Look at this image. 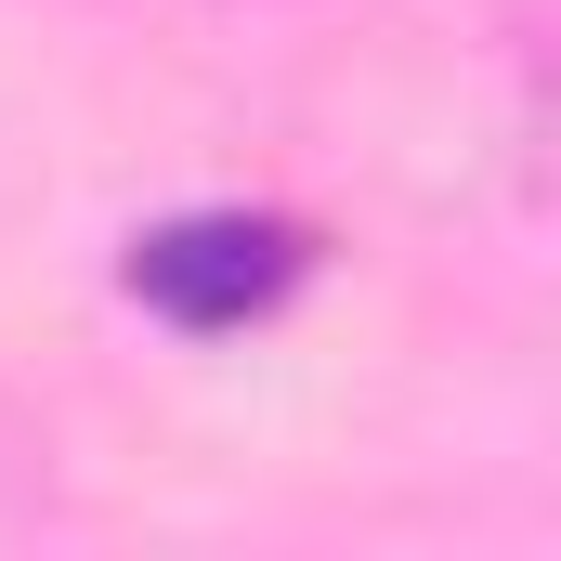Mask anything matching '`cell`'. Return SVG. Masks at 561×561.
Segmentation results:
<instances>
[{
	"mask_svg": "<svg viewBox=\"0 0 561 561\" xmlns=\"http://www.w3.org/2000/svg\"><path fill=\"white\" fill-rule=\"evenodd\" d=\"M313 275V236L287 222V209H170V222H144L118 287H131L157 327H183V340H249V327H275L287 300Z\"/></svg>",
	"mask_w": 561,
	"mask_h": 561,
	"instance_id": "1",
	"label": "cell"
}]
</instances>
